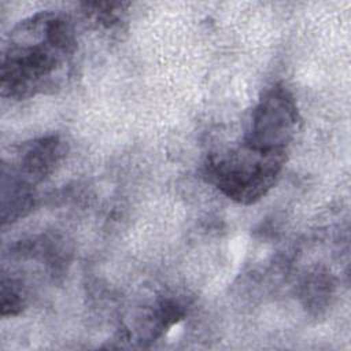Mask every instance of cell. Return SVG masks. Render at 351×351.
Segmentation results:
<instances>
[{"mask_svg":"<svg viewBox=\"0 0 351 351\" xmlns=\"http://www.w3.org/2000/svg\"><path fill=\"white\" fill-rule=\"evenodd\" d=\"M25 291L21 281L14 278H1V292H0V307L1 315H16L22 311L25 306Z\"/></svg>","mask_w":351,"mask_h":351,"instance_id":"52a82bcc","label":"cell"},{"mask_svg":"<svg viewBox=\"0 0 351 351\" xmlns=\"http://www.w3.org/2000/svg\"><path fill=\"white\" fill-rule=\"evenodd\" d=\"M73 19L41 11L21 21L10 33L1 58V95L25 100L55 92L71 73L77 52Z\"/></svg>","mask_w":351,"mask_h":351,"instance_id":"6da1fadb","label":"cell"},{"mask_svg":"<svg viewBox=\"0 0 351 351\" xmlns=\"http://www.w3.org/2000/svg\"><path fill=\"white\" fill-rule=\"evenodd\" d=\"M300 123L293 95L284 85L276 84L262 95L252 110L243 143L262 151L288 152Z\"/></svg>","mask_w":351,"mask_h":351,"instance_id":"3957f363","label":"cell"},{"mask_svg":"<svg viewBox=\"0 0 351 351\" xmlns=\"http://www.w3.org/2000/svg\"><path fill=\"white\" fill-rule=\"evenodd\" d=\"M36 204L34 184L15 173L5 162L1 165L0 218L3 226L26 217Z\"/></svg>","mask_w":351,"mask_h":351,"instance_id":"5b68a950","label":"cell"},{"mask_svg":"<svg viewBox=\"0 0 351 351\" xmlns=\"http://www.w3.org/2000/svg\"><path fill=\"white\" fill-rule=\"evenodd\" d=\"M63 155V141L59 136L49 134L22 143L14 160L7 165L21 177L36 185L55 171Z\"/></svg>","mask_w":351,"mask_h":351,"instance_id":"277c9868","label":"cell"},{"mask_svg":"<svg viewBox=\"0 0 351 351\" xmlns=\"http://www.w3.org/2000/svg\"><path fill=\"white\" fill-rule=\"evenodd\" d=\"M285 162L287 152L262 151L241 143L236 148L210 154L204 177L230 200L252 204L274 188Z\"/></svg>","mask_w":351,"mask_h":351,"instance_id":"7a4b0ae2","label":"cell"},{"mask_svg":"<svg viewBox=\"0 0 351 351\" xmlns=\"http://www.w3.org/2000/svg\"><path fill=\"white\" fill-rule=\"evenodd\" d=\"M82 7L86 18L95 22L97 26H101L106 29H114L123 21V15L129 4L114 3V1L111 3L95 1V3H84Z\"/></svg>","mask_w":351,"mask_h":351,"instance_id":"8992f818","label":"cell"}]
</instances>
